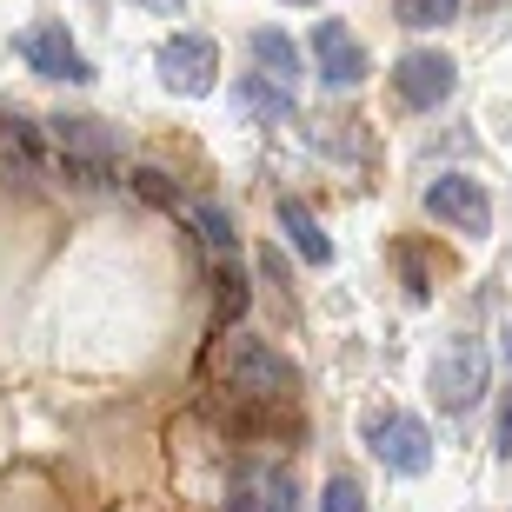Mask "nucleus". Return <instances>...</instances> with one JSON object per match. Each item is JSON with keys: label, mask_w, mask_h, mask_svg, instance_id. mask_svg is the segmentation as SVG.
<instances>
[{"label": "nucleus", "mask_w": 512, "mask_h": 512, "mask_svg": "<svg viewBox=\"0 0 512 512\" xmlns=\"http://www.w3.org/2000/svg\"><path fill=\"white\" fill-rule=\"evenodd\" d=\"M233 100H240V107H247L260 127H280V120L300 114V107H293V94H286V87H273V80H260V74L240 80V87H233Z\"/></svg>", "instance_id": "obj_13"}, {"label": "nucleus", "mask_w": 512, "mask_h": 512, "mask_svg": "<svg viewBox=\"0 0 512 512\" xmlns=\"http://www.w3.org/2000/svg\"><path fill=\"white\" fill-rule=\"evenodd\" d=\"M14 54L27 60L40 80H67V87H87V80H94V60L74 47L67 20H34L27 34H14Z\"/></svg>", "instance_id": "obj_5"}, {"label": "nucleus", "mask_w": 512, "mask_h": 512, "mask_svg": "<svg viewBox=\"0 0 512 512\" xmlns=\"http://www.w3.org/2000/svg\"><path fill=\"white\" fill-rule=\"evenodd\" d=\"M320 512H366V493H360V479L333 473V479H326V493H320Z\"/></svg>", "instance_id": "obj_19"}, {"label": "nucleus", "mask_w": 512, "mask_h": 512, "mask_svg": "<svg viewBox=\"0 0 512 512\" xmlns=\"http://www.w3.org/2000/svg\"><path fill=\"white\" fill-rule=\"evenodd\" d=\"M399 260H406V286H413V300H433V273L419 266V247H413V240H399Z\"/></svg>", "instance_id": "obj_20"}, {"label": "nucleus", "mask_w": 512, "mask_h": 512, "mask_svg": "<svg viewBox=\"0 0 512 512\" xmlns=\"http://www.w3.org/2000/svg\"><path fill=\"white\" fill-rule=\"evenodd\" d=\"M506 360H512V326H506Z\"/></svg>", "instance_id": "obj_23"}, {"label": "nucleus", "mask_w": 512, "mask_h": 512, "mask_svg": "<svg viewBox=\"0 0 512 512\" xmlns=\"http://www.w3.org/2000/svg\"><path fill=\"white\" fill-rule=\"evenodd\" d=\"M426 213H433L439 227L466 233V240H486L493 233V193L473 173H439L433 187H426Z\"/></svg>", "instance_id": "obj_6"}, {"label": "nucleus", "mask_w": 512, "mask_h": 512, "mask_svg": "<svg viewBox=\"0 0 512 512\" xmlns=\"http://www.w3.org/2000/svg\"><path fill=\"white\" fill-rule=\"evenodd\" d=\"M133 193H140L147 207H180V187H173L160 167H133Z\"/></svg>", "instance_id": "obj_17"}, {"label": "nucleus", "mask_w": 512, "mask_h": 512, "mask_svg": "<svg viewBox=\"0 0 512 512\" xmlns=\"http://www.w3.org/2000/svg\"><path fill=\"white\" fill-rule=\"evenodd\" d=\"M486 380H493V360H486V346H479V340L439 346L433 373H426V386H433V399L446 406V413H473L479 393H486Z\"/></svg>", "instance_id": "obj_4"}, {"label": "nucleus", "mask_w": 512, "mask_h": 512, "mask_svg": "<svg viewBox=\"0 0 512 512\" xmlns=\"http://www.w3.org/2000/svg\"><path fill=\"white\" fill-rule=\"evenodd\" d=\"M373 459H380L386 473H399V479H419L426 466H433V439H426V426H419L413 413H386V419H373Z\"/></svg>", "instance_id": "obj_8"}, {"label": "nucleus", "mask_w": 512, "mask_h": 512, "mask_svg": "<svg viewBox=\"0 0 512 512\" xmlns=\"http://www.w3.org/2000/svg\"><path fill=\"white\" fill-rule=\"evenodd\" d=\"M153 67H160V87H167V94H180V100H207L213 87H220V47H213L207 34H173V40H160Z\"/></svg>", "instance_id": "obj_3"}, {"label": "nucleus", "mask_w": 512, "mask_h": 512, "mask_svg": "<svg viewBox=\"0 0 512 512\" xmlns=\"http://www.w3.org/2000/svg\"><path fill=\"white\" fill-rule=\"evenodd\" d=\"M247 273H240V260H233V253H220V260H213V313H220V326H233L240 320V313H247Z\"/></svg>", "instance_id": "obj_14"}, {"label": "nucleus", "mask_w": 512, "mask_h": 512, "mask_svg": "<svg viewBox=\"0 0 512 512\" xmlns=\"http://www.w3.org/2000/svg\"><path fill=\"white\" fill-rule=\"evenodd\" d=\"M220 386H227L233 406L280 413V406L300 399V366L286 360V353H273L266 340H253V333H233V340L220 346Z\"/></svg>", "instance_id": "obj_1"}, {"label": "nucleus", "mask_w": 512, "mask_h": 512, "mask_svg": "<svg viewBox=\"0 0 512 512\" xmlns=\"http://www.w3.org/2000/svg\"><path fill=\"white\" fill-rule=\"evenodd\" d=\"M493 446H499V459H512V393L499 399V433H493Z\"/></svg>", "instance_id": "obj_21"}, {"label": "nucleus", "mask_w": 512, "mask_h": 512, "mask_svg": "<svg viewBox=\"0 0 512 512\" xmlns=\"http://www.w3.org/2000/svg\"><path fill=\"white\" fill-rule=\"evenodd\" d=\"M399 27H446V20H459V0H393Z\"/></svg>", "instance_id": "obj_16"}, {"label": "nucleus", "mask_w": 512, "mask_h": 512, "mask_svg": "<svg viewBox=\"0 0 512 512\" xmlns=\"http://www.w3.org/2000/svg\"><path fill=\"white\" fill-rule=\"evenodd\" d=\"M313 60H320L326 87H360V80L373 74V60H366V47L353 40L346 20H320V27H313Z\"/></svg>", "instance_id": "obj_9"}, {"label": "nucleus", "mask_w": 512, "mask_h": 512, "mask_svg": "<svg viewBox=\"0 0 512 512\" xmlns=\"http://www.w3.org/2000/svg\"><path fill=\"white\" fill-rule=\"evenodd\" d=\"M280 233H286V247L300 253L306 266H333V240H326L320 220L306 213V200H280Z\"/></svg>", "instance_id": "obj_11"}, {"label": "nucleus", "mask_w": 512, "mask_h": 512, "mask_svg": "<svg viewBox=\"0 0 512 512\" xmlns=\"http://www.w3.org/2000/svg\"><path fill=\"white\" fill-rule=\"evenodd\" d=\"M393 87L406 107H439V100H453L459 87V67L439 47H406V54L393 60Z\"/></svg>", "instance_id": "obj_7"}, {"label": "nucleus", "mask_w": 512, "mask_h": 512, "mask_svg": "<svg viewBox=\"0 0 512 512\" xmlns=\"http://www.w3.org/2000/svg\"><path fill=\"white\" fill-rule=\"evenodd\" d=\"M47 153L54 167L74 180V187H114V167H120V140L107 120L94 114H60L47 120Z\"/></svg>", "instance_id": "obj_2"}, {"label": "nucleus", "mask_w": 512, "mask_h": 512, "mask_svg": "<svg viewBox=\"0 0 512 512\" xmlns=\"http://www.w3.org/2000/svg\"><path fill=\"white\" fill-rule=\"evenodd\" d=\"M193 227L207 233V247H213V253H233V220L213 207V200H200V207H193Z\"/></svg>", "instance_id": "obj_18"}, {"label": "nucleus", "mask_w": 512, "mask_h": 512, "mask_svg": "<svg viewBox=\"0 0 512 512\" xmlns=\"http://www.w3.org/2000/svg\"><path fill=\"white\" fill-rule=\"evenodd\" d=\"M133 7H147V14H180L187 0H133Z\"/></svg>", "instance_id": "obj_22"}, {"label": "nucleus", "mask_w": 512, "mask_h": 512, "mask_svg": "<svg viewBox=\"0 0 512 512\" xmlns=\"http://www.w3.org/2000/svg\"><path fill=\"white\" fill-rule=\"evenodd\" d=\"M0 160H7V167L14 173H34L40 167V127L34 120H0Z\"/></svg>", "instance_id": "obj_15"}, {"label": "nucleus", "mask_w": 512, "mask_h": 512, "mask_svg": "<svg viewBox=\"0 0 512 512\" xmlns=\"http://www.w3.org/2000/svg\"><path fill=\"white\" fill-rule=\"evenodd\" d=\"M227 512H300V493L286 473H240L227 493Z\"/></svg>", "instance_id": "obj_10"}, {"label": "nucleus", "mask_w": 512, "mask_h": 512, "mask_svg": "<svg viewBox=\"0 0 512 512\" xmlns=\"http://www.w3.org/2000/svg\"><path fill=\"white\" fill-rule=\"evenodd\" d=\"M253 60H260V80H273V87H293L300 80V47L280 34V27H253Z\"/></svg>", "instance_id": "obj_12"}, {"label": "nucleus", "mask_w": 512, "mask_h": 512, "mask_svg": "<svg viewBox=\"0 0 512 512\" xmlns=\"http://www.w3.org/2000/svg\"><path fill=\"white\" fill-rule=\"evenodd\" d=\"M286 7H313V0H286Z\"/></svg>", "instance_id": "obj_24"}]
</instances>
